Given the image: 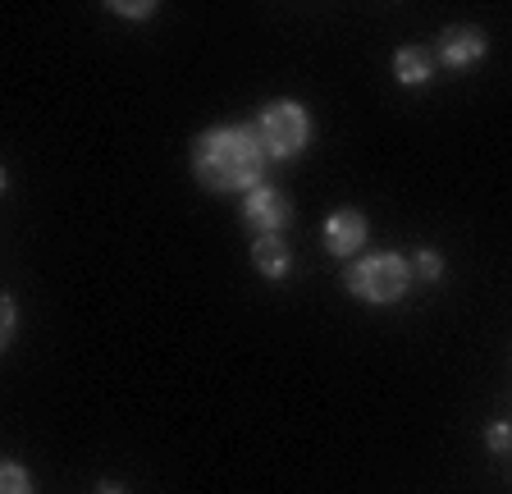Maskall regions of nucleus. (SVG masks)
Segmentation results:
<instances>
[{"instance_id": "nucleus-1", "label": "nucleus", "mask_w": 512, "mask_h": 494, "mask_svg": "<svg viewBox=\"0 0 512 494\" xmlns=\"http://www.w3.org/2000/svg\"><path fill=\"white\" fill-rule=\"evenodd\" d=\"M266 161L270 156L256 129H243V124H220L192 142V174L206 193H252L261 188Z\"/></svg>"}, {"instance_id": "nucleus-2", "label": "nucleus", "mask_w": 512, "mask_h": 494, "mask_svg": "<svg viewBox=\"0 0 512 494\" xmlns=\"http://www.w3.org/2000/svg\"><path fill=\"white\" fill-rule=\"evenodd\" d=\"M343 284H348L352 298L371 302V307H389V302H398L407 293V284H412V261L398 257V252H371V257L352 261Z\"/></svg>"}, {"instance_id": "nucleus-3", "label": "nucleus", "mask_w": 512, "mask_h": 494, "mask_svg": "<svg viewBox=\"0 0 512 494\" xmlns=\"http://www.w3.org/2000/svg\"><path fill=\"white\" fill-rule=\"evenodd\" d=\"M256 138H261V147H266L270 161H288V156L307 151V142H311L307 106H298V101H270V106L261 110Z\"/></svg>"}, {"instance_id": "nucleus-4", "label": "nucleus", "mask_w": 512, "mask_h": 494, "mask_svg": "<svg viewBox=\"0 0 512 494\" xmlns=\"http://www.w3.org/2000/svg\"><path fill=\"white\" fill-rule=\"evenodd\" d=\"M243 220L256 229V238H270V234H284L288 220H293V202H288L279 188H270V183H261V188H252L243 202Z\"/></svg>"}, {"instance_id": "nucleus-5", "label": "nucleus", "mask_w": 512, "mask_h": 494, "mask_svg": "<svg viewBox=\"0 0 512 494\" xmlns=\"http://www.w3.org/2000/svg\"><path fill=\"white\" fill-rule=\"evenodd\" d=\"M485 51H490V42H485L480 28H448V33L439 37L435 60L444 69H471L476 60H485Z\"/></svg>"}, {"instance_id": "nucleus-6", "label": "nucleus", "mask_w": 512, "mask_h": 494, "mask_svg": "<svg viewBox=\"0 0 512 494\" xmlns=\"http://www.w3.org/2000/svg\"><path fill=\"white\" fill-rule=\"evenodd\" d=\"M366 215L362 211H334L325 220V247H330L334 257H352V252H362L366 243Z\"/></svg>"}, {"instance_id": "nucleus-7", "label": "nucleus", "mask_w": 512, "mask_h": 494, "mask_svg": "<svg viewBox=\"0 0 512 494\" xmlns=\"http://www.w3.org/2000/svg\"><path fill=\"white\" fill-rule=\"evenodd\" d=\"M435 69H439V60H435V51H426V46H398V51H394V78L403 87L430 83V78H435Z\"/></svg>"}, {"instance_id": "nucleus-8", "label": "nucleus", "mask_w": 512, "mask_h": 494, "mask_svg": "<svg viewBox=\"0 0 512 494\" xmlns=\"http://www.w3.org/2000/svg\"><path fill=\"white\" fill-rule=\"evenodd\" d=\"M252 266L266 275V280H284L288 270H293V252L279 234L270 238H252Z\"/></svg>"}, {"instance_id": "nucleus-9", "label": "nucleus", "mask_w": 512, "mask_h": 494, "mask_svg": "<svg viewBox=\"0 0 512 494\" xmlns=\"http://www.w3.org/2000/svg\"><path fill=\"white\" fill-rule=\"evenodd\" d=\"M0 494H32V481L19 462H5V467H0Z\"/></svg>"}, {"instance_id": "nucleus-10", "label": "nucleus", "mask_w": 512, "mask_h": 494, "mask_svg": "<svg viewBox=\"0 0 512 494\" xmlns=\"http://www.w3.org/2000/svg\"><path fill=\"white\" fill-rule=\"evenodd\" d=\"M412 275L416 280H426V284H435L439 275H444V257H439V252H416V261H412Z\"/></svg>"}, {"instance_id": "nucleus-11", "label": "nucleus", "mask_w": 512, "mask_h": 494, "mask_svg": "<svg viewBox=\"0 0 512 494\" xmlns=\"http://www.w3.org/2000/svg\"><path fill=\"white\" fill-rule=\"evenodd\" d=\"M0 339H5V348L14 344V298L0 302Z\"/></svg>"}, {"instance_id": "nucleus-12", "label": "nucleus", "mask_w": 512, "mask_h": 494, "mask_svg": "<svg viewBox=\"0 0 512 494\" xmlns=\"http://www.w3.org/2000/svg\"><path fill=\"white\" fill-rule=\"evenodd\" d=\"M110 14H128V19H151L156 5H124V0H110Z\"/></svg>"}, {"instance_id": "nucleus-13", "label": "nucleus", "mask_w": 512, "mask_h": 494, "mask_svg": "<svg viewBox=\"0 0 512 494\" xmlns=\"http://www.w3.org/2000/svg\"><path fill=\"white\" fill-rule=\"evenodd\" d=\"M485 440H490L494 453H503L512 444V426H490V430H485Z\"/></svg>"}, {"instance_id": "nucleus-14", "label": "nucleus", "mask_w": 512, "mask_h": 494, "mask_svg": "<svg viewBox=\"0 0 512 494\" xmlns=\"http://www.w3.org/2000/svg\"><path fill=\"white\" fill-rule=\"evenodd\" d=\"M96 494H124V490H119V485H101V490H96Z\"/></svg>"}]
</instances>
